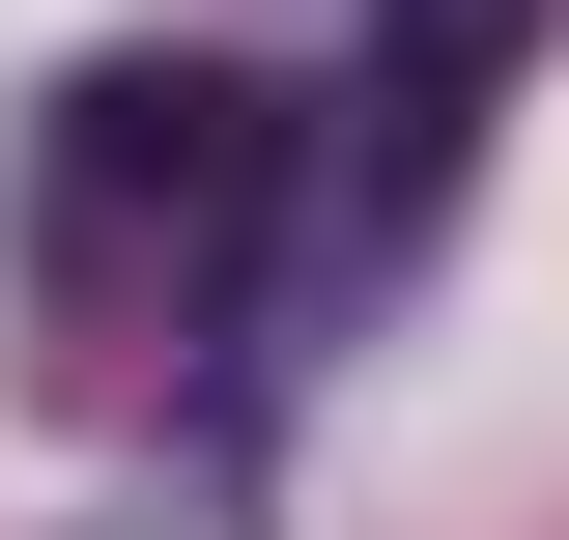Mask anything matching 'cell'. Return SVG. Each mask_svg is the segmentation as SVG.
<instances>
[{
    "label": "cell",
    "mask_w": 569,
    "mask_h": 540,
    "mask_svg": "<svg viewBox=\"0 0 569 540\" xmlns=\"http://www.w3.org/2000/svg\"><path fill=\"white\" fill-rule=\"evenodd\" d=\"M228 200H257V86H200V58H114L86 86L58 228H228Z\"/></svg>",
    "instance_id": "obj_1"
}]
</instances>
